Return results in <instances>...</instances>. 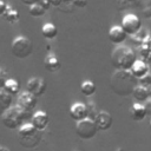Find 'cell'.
Instances as JSON below:
<instances>
[{
    "label": "cell",
    "instance_id": "23",
    "mask_svg": "<svg viewBox=\"0 0 151 151\" xmlns=\"http://www.w3.org/2000/svg\"><path fill=\"white\" fill-rule=\"evenodd\" d=\"M96 90H97V87H96L94 83L91 81V80H84L80 84V91L86 97H91L92 94H94Z\"/></svg>",
    "mask_w": 151,
    "mask_h": 151
},
{
    "label": "cell",
    "instance_id": "5",
    "mask_svg": "<svg viewBox=\"0 0 151 151\" xmlns=\"http://www.w3.org/2000/svg\"><path fill=\"white\" fill-rule=\"evenodd\" d=\"M98 127L96 125V122L94 119H91V118H85L80 122H77L76 124V133L79 138L81 139H92L97 132H98Z\"/></svg>",
    "mask_w": 151,
    "mask_h": 151
},
{
    "label": "cell",
    "instance_id": "38",
    "mask_svg": "<svg viewBox=\"0 0 151 151\" xmlns=\"http://www.w3.org/2000/svg\"><path fill=\"white\" fill-rule=\"evenodd\" d=\"M147 87V90H149V94H150V97H151V85H149V86H146Z\"/></svg>",
    "mask_w": 151,
    "mask_h": 151
},
{
    "label": "cell",
    "instance_id": "39",
    "mask_svg": "<svg viewBox=\"0 0 151 151\" xmlns=\"http://www.w3.org/2000/svg\"><path fill=\"white\" fill-rule=\"evenodd\" d=\"M46 51H51V45H46Z\"/></svg>",
    "mask_w": 151,
    "mask_h": 151
},
{
    "label": "cell",
    "instance_id": "24",
    "mask_svg": "<svg viewBox=\"0 0 151 151\" xmlns=\"http://www.w3.org/2000/svg\"><path fill=\"white\" fill-rule=\"evenodd\" d=\"M28 13H29V15H32L34 18H39V17H42L46 13V9L38 2V4H34V5L29 6Z\"/></svg>",
    "mask_w": 151,
    "mask_h": 151
},
{
    "label": "cell",
    "instance_id": "36",
    "mask_svg": "<svg viewBox=\"0 0 151 151\" xmlns=\"http://www.w3.org/2000/svg\"><path fill=\"white\" fill-rule=\"evenodd\" d=\"M0 151H12V150H11L9 147H7V146H2V145H1V146H0Z\"/></svg>",
    "mask_w": 151,
    "mask_h": 151
},
{
    "label": "cell",
    "instance_id": "18",
    "mask_svg": "<svg viewBox=\"0 0 151 151\" xmlns=\"http://www.w3.org/2000/svg\"><path fill=\"white\" fill-rule=\"evenodd\" d=\"M132 97L136 99V101L138 103H143V101H146L149 98H150V94H149V90L146 86L142 85V84H138L133 92H132Z\"/></svg>",
    "mask_w": 151,
    "mask_h": 151
},
{
    "label": "cell",
    "instance_id": "6",
    "mask_svg": "<svg viewBox=\"0 0 151 151\" xmlns=\"http://www.w3.org/2000/svg\"><path fill=\"white\" fill-rule=\"evenodd\" d=\"M120 26L129 35H134L142 29V20L138 15L133 13H127L123 17Z\"/></svg>",
    "mask_w": 151,
    "mask_h": 151
},
{
    "label": "cell",
    "instance_id": "13",
    "mask_svg": "<svg viewBox=\"0 0 151 151\" xmlns=\"http://www.w3.org/2000/svg\"><path fill=\"white\" fill-rule=\"evenodd\" d=\"M42 131H38L35 134L31 136V137H26V138H19V143L22 147L25 149H28V150H32V149H35L38 147V145L40 144L41 139H42Z\"/></svg>",
    "mask_w": 151,
    "mask_h": 151
},
{
    "label": "cell",
    "instance_id": "16",
    "mask_svg": "<svg viewBox=\"0 0 151 151\" xmlns=\"http://www.w3.org/2000/svg\"><path fill=\"white\" fill-rule=\"evenodd\" d=\"M131 72L134 74L136 78L140 79L142 77L146 76L149 73V66H147V63L144 61L143 59H137L133 64V66L131 67Z\"/></svg>",
    "mask_w": 151,
    "mask_h": 151
},
{
    "label": "cell",
    "instance_id": "3",
    "mask_svg": "<svg viewBox=\"0 0 151 151\" xmlns=\"http://www.w3.org/2000/svg\"><path fill=\"white\" fill-rule=\"evenodd\" d=\"M28 116H29V112H27L26 110H24L17 104V105H12L1 116V120L7 129L14 130V129H19L24 124V122L28 118Z\"/></svg>",
    "mask_w": 151,
    "mask_h": 151
},
{
    "label": "cell",
    "instance_id": "34",
    "mask_svg": "<svg viewBox=\"0 0 151 151\" xmlns=\"http://www.w3.org/2000/svg\"><path fill=\"white\" fill-rule=\"evenodd\" d=\"M20 1H21L24 5H27V6H32V5L39 2V0H20Z\"/></svg>",
    "mask_w": 151,
    "mask_h": 151
},
{
    "label": "cell",
    "instance_id": "41",
    "mask_svg": "<svg viewBox=\"0 0 151 151\" xmlns=\"http://www.w3.org/2000/svg\"><path fill=\"white\" fill-rule=\"evenodd\" d=\"M150 130H151V120H150Z\"/></svg>",
    "mask_w": 151,
    "mask_h": 151
},
{
    "label": "cell",
    "instance_id": "15",
    "mask_svg": "<svg viewBox=\"0 0 151 151\" xmlns=\"http://www.w3.org/2000/svg\"><path fill=\"white\" fill-rule=\"evenodd\" d=\"M44 66L50 72H57V71L60 70L61 63L54 53H48L44 59Z\"/></svg>",
    "mask_w": 151,
    "mask_h": 151
},
{
    "label": "cell",
    "instance_id": "42",
    "mask_svg": "<svg viewBox=\"0 0 151 151\" xmlns=\"http://www.w3.org/2000/svg\"><path fill=\"white\" fill-rule=\"evenodd\" d=\"M0 68H1V67H0Z\"/></svg>",
    "mask_w": 151,
    "mask_h": 151
},
{
    "label": "cell",
    "instance_id": "12",
    "mask_svg": "<svg viewBox=\"0 0 151 151\" xmlns=\"http://www.w3.org/2000/svg\"><path fill=\"white\" fill-rule=\"evenodd\" d=\"M31 123L35 126L37 130L44 131V130L47 127L48 123H50V117H48V114H47L45 111H37V112H34V114L32 116Z\"/></svg>",
    "mask_w": 151,
    "mask_h": 151
},
{
    "label": "cell",
    "instance_id": "25",
    "mask_svg": "<svg viewBox=\"0 0 151 151\" xmlns=\"http://www.w3.org/2000/svg\"><path fill=\"white\" fill-rule=\"evenodd\" d=\"M133 5H137V0H117V7L119 11H123L126 7H131Z\"/></svg>",
    "mask_w": 151,
    "mask_h": 151
},
{
    "label": "cell",
    "instance_id": "19",
    "mask_svg": "<svg viewBox=\"0 0 151 151\" xmlns=\"http://www.w3.org/2000/svg\"><path fill=\"white\" fill-rule=\"evenodd\" d=\"M19 132H18V136L19 138H26V137H31L33 134H35L39 130L35 129V126L32 124V123H24L19 129Z\"/></svg>",
    "mask_w": 151,
    "mask_h": 151
},
{
    "label": "cell",
    "instance_id": "4",
    "mask_svg": "<svg viewBox=\"0 0 151 151\" xmlns=\"http://www.w3.org/2000/svg\"><path fill=\"white\" fill-rule=\"evenodd\" d=\"M11 52L15 58L25 59L33 52V42L31 39L24 35L15 37L11 45Z\"/></svg>",
    "mask_w": 151,
    "mask_h": 151
},
{
    "label": "cell",
    "instance_id": "1",
    "mask_svg": "<svg viewBox=\"0 0 151 151\" xmlns=\"http://www.w3.org/2000/svg\"><path fill=\"white\" fill-rule=\"evenodd\" d=\"M138 84V78L134 77L131 70H116L110 79L111 90L120 97L132 96V92Z\"/></svg>",
    "mask_w": 151,
    "mask_h": 151
},
{
    "label": "cell",
    "instance_id": "2",
    "mask_svg": "<svg viewBox=\"0 0 151 151\" xmlns=\"http://www.w3.org/2000/svg\"><path fill=\"white\" fill-rule=\"evenodd\" d=\"M110 59L116 70H131L137 60V54L131 47L118 46L112 51Z\"/></svg>",
    "mask_w": 151,
    "mask_h": 151
},
{
    "label": "cell",
    "instance_id": "17",
    "mask_svg": "<svg viewBox=\"0 0 151 151\" xmlns=\"http://www.w3.org/2000/svg\"><path fill=\"white\" fill-rule=\"evenodd\" d=\"M13 101V96L6 92L4 88H0V114L2 116L11 106Z\"/></svg>",
    "mask_w": 151,
    "mask_h": 151
},
{
    "label": "cell",
    "instance_id": "29",
    "mask_svg": "<svg viewBox=\"0 0 151 151\" xmlns=\"http://www.w3.org/2000/svg\"><path fill=\"white\" fill-rule=\"evenodd\" d=\"M142 14L144 18H151V2L149 4V6H145L142 8Z\"/></svg>",
    "mask_w": 151,
    "mask_h": 151
},
{
    "label": "cell",
    "instance_id": "20",
    "mask_svg": "<svg viewBox=\"0 0 151 151\" xmlns=\"http://www.w3.org/2000/svg\"><path fill=\"white\" fill-rule=\"evenodd\" d=\"M41 34L46 39H50V40L51 39H54L57 37V34H58V28H57V26L54 24L46 22L41 27Z\"/></svg>",
    "mask_w": 151,
    "mask_h": 151
},
{
    "label": "cell",
    "instance_id": "27",
    "mask_svg": "<svg viewBox=\"0 0 151 151\" xmlns=\"http://www.w3.org/2000/svg\"><path fill=\"white\" fill-rule=\"evenodd\" d=\"M8 79V73L6 70L4 68H0V88H4L5 86V83L7 81Z\"/></svg>",
    "mask_w": 151,
    "mask_h": 151
},
{
    "label": "cell",
    "instance_id": "32",
    "mask_svg": "<svg viewBox=\"0 0 151 151\" xmlns=\"http://www.w3.org/2000/svg\"><path fill=\"white\" fill-rule=\"evenodd\" d=\"M145 109H146V114L147 116H151V98H149L146 101H145Z\"/></svg>",
    "mask_w": 151,
    "mask_h": 151
},
{
    "label": "cell",
    "instance_id": "40",
    "mask_svg": "<svg viewBox=\"0 0 151 151\" xmlns=\"http://www.w3.org/2000/svg\"><path fill=\"white\" fill-rule=\"evenodd\" d=\"M116 151H124V150H123V149H122V147H118V149H117V150H116Z\"/></svg>",
    "mask_w": 151,
    "mask_h": 151
},
{
    "label": "cell",
    "instance_id": "22",
    "mask_svg": "<svg viewBox=\"0 0 151 151\" xmlns=\"http://www.w3.org/2000/svg\"><path fill=\"white\" fill-rule=\"evenodd\" d=\"M2 17L9 24H17L19 21V13H18V11L14 7L9 6V5H7V8H6V11H5Z\"/></svg>",
    "mask_w": 151,
    "mask_h": 151
},
{
    "label": "cell",
    "instance_id": "8",
    "mask_svg": "<svg viewBox=\"0 0 151 151\" xmlns=\"http://www.w3.org/2000/svg\"><path fill=\"white\" fill-rule=\"evenodd\" d=\"M27 91L39 98L46 91V81L40 77H32L27 80Z\"/></svg>",
    "mask_w": 151,
    "mask_h": 151
},
{
    "label": "cell",
    "instance_id": "21",
    "mask_svg": "<svg viewBox=\"0 0 151 151\" xmlns=\"http://www.w3.org/2000/svg\"><path fill=\"white\" fill-rule=\"evenodd\" d=\"M4 90H5L6 92H8L9 94L15 96V94H18L19 91H20V83H19L17 79H14V78H8L7 81L5 83Z\"/></svg>",
    "mask_w": 151,
    "mask_h": 151
},
{
    "label": "cell",
    "instance_id": "14",
    "mask_svg": "<svg viewBox=\"0 0 151 151\" xmlns=\"http://www.w3.org/2000/svg\"><path fill=\"white\" fill-rule=\"evenodd\" d=\"M146 109H145V105L142 104V103H133L132 106L130 107V117L136 120V122H140L143 120L145 117H146Z\"/></svg>",
    "mask_w": 151,
    "mask_h": 151
},
{
    "label": "cell",
    "instance_id": "31",
    "mask_svg": "<svg viewBox=\"0 0 151 151\" xmlns=\"http://www.w3.org/2000/svg\"><path fill=\"white\" fill-rule=\"evenodd\" d=\"M39 4H40V5H41L46 11L52 6V4H51V1H50V0H39Z\"/></svg>",
    "mask_w": 151,
    "mask_h": 151
},
{
    "label": "cell",
    "instance_id": "33",
    "mask_svg": "<svg viewBox=\"0 0 151 151\" xmlns=\"http://www.w3.org/2000/svg\"><path fill=\"white\" fill-rule=\"evenodd\" d=\"M6 8H7V4H6L5 1L0 0V15H4V13H5Z\"/></svg>",
    "mask_w": 151,
    "mask_h": 151
},
{
    "label": "cell",
    "instance_id": "11",
    "mask_svg": "<svg viewBox=\"0 0 151 151\" xmlns=\"http://www.w3.org/2000/svg\"><path fill=\"white\" fill-rule=\"evenodd\" d=\"M127 33L124 31V28L119 25H114L110 28L109 31V40L112 42V44H116V45H119L122 42H124L127 38Z\"/></svg>",
    "mask_w": 151,
    "mask_h": 151
},
{
    "label": "cell",
    "instance_id": "35",
    "mask_svg": "<svg viewBox=\"0 0 151 151\" xmlns=\"http://www.w3.org/2000/svg\"><path fill=\"white\" fill-rule=\"evenodd\" d=\"M52 6H55V7H59L61 4H63V0H50Z\"/></svg>",
    "mask_w": 151,
    "mask_h": 151
},
{
    "label": "cell",
    "instance_id": "30",
    "mask_svg": "<svg viewBox=\"0 0 151 151\" xmlns=\"http://www.w3.org/2000/svg\"><path fill=\"white\" fill-rule=\"evenodd\" d=\"M72 5L76 6V7H79V8H83L87 5V0H73L72 1Z\"/></svg>",
    "mask_w": 151,
    "mask_h": 151
},
{
    "label": "cell",
    "instance_id": "9",
    "mask_svg": "<svg viewBox=\"0 0 151 151\" xmlns=\"http://www.w3.org/2000/svg\"><path fill=\"white\" fill-rule=\"evenodd\" d=\"M70 116L74 122H80L88 117V109L87 105L84 103H74L70 107Z\"/></svg>",
    "mask_w": 151,
    "mask_h": 151
},
{
    "label": "cell",
    "instance_id": "26",
    "mask_svg": "<svg viewBox=\"0 0 151 151\" xmlns=\"http://www.w3.org/2000/svg\"><path fill=\"white\" fill-rule=\"evenodd\" d=\"M86 105H87V109H88V118L94 119V118L97 117V114L99 113V111H98L96 104L91 101V103H88V104H86Z\"/></svg>",
    "mask_w": 151,
    "mask_h": 151
},
{
    "label": "cell",
    "instance_id": "37",
    "mask_svg": "<svg viewBox=\"0 0 151 151\" xmlns=\"http://www.w3.org/2000/svg\"><path fill=\"white\" fill-rule=\"evenodd\" d=\"M73 0H63V4H72Z\"/></svg>",
    "mask_w": 151,
    "mask_h": 151
},
{
    "label": "cell",
    "instance_id": "7",
    "mask_svg": "<svg viewBox=\"0 0 151 151\" xmlns=\"http://www.w3.org/2000/svg\"><path fill=\"white\" fill-rule=\"evenodd\" d=\"M17 104L22 107L24 110H26L27 112H31L35 109L37 104H38V97L34 96L33 93H31L29 91H24L19 94Z\"/></svg>",
    "mask_w": 151,
    "mask_h": 151
},
{
    "label": "cell",
    "instance_id": "10",
    "mask_svg": "<svg viewBox=\"0 0 151 151\" xmlns=\"http://www.w3.org/2000/svg\"><path fill=\"white\" fill-rule=\"evenodd\" d=\"M94 122H96V125H97L99 131H106V130H109L112 126L113 118H112L110 112H107V111H99V113L94 118Z\"/></svg>",
    "mask_w": 151,
    "mask_h": 151
},
{
    "label": "cell",
    "instance_id": "28",
    "mask_svg": "<svg viewBox=\"0 0 151 151\" xmlns=\"http://www.w3.org/2000/svg\"><path fill=\"white\" fill-rule=\"evenodd\" d=\"M138 81H139V84H142V85H144V86L151 85V73H147L146 76L142 77L140 79H138Z\"/></svg>",
    "mask_w": 151,
    "mask_h": 151
}]
</instances>
